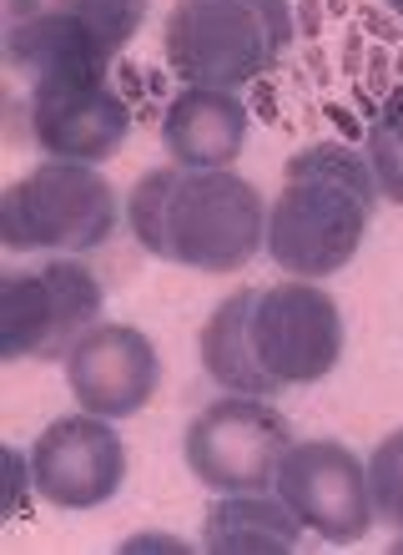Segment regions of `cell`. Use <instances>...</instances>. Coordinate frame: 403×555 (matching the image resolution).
Returning a JSON list of instances; mask_svg holds the SVG:
<instances>
[{
    "instance_id": "1",
    "label": "cell",
    "mask_w": 403,
    "mask_h": 555,
    "mask_svg": "<svg viewBox=\"0 0 403 555\" xmlns=\"http://www.w3.org/2000/svg\"><path fill=\"white\" fill-rule=\"evenodd\" d=\"M127 228L152 258L237 273L268 248L262 192L232 167H152L127 192Z\"/></svg>"
},
{
    "instance_id": "2",
    "label": "cell",
    "mask_w": 403,
    "mask_h": 555,
    "mask_svg": "<svg viewBox=\"0 0 403 555\" xmlns=\"http://www.w3.org/2000/svg\"><path fill=\"white\" fill-rule=\"evenodd\" d=\"M378 182L368 152L348 142H313L292 152L283 192L268 207V258L288 278L343 273L359 258L363 237L374 228Z\"/></svg>"
},
{
    "instance_id": "3",
    "label": "cell",
    "mask_w": 403,
    "mask_h": 555,
    "mask_svg": "<svg viewBox=\"0 0 403 555\" xmlns=\"http://www.w3.org/2000/svg\"><path fill=\"white\" fill-rule=\"evenodd\" d=\"M288 46V0H177L161 21V56L187 87L243 91L273 72Z\"/></svg>"
},
{
    "instance_id": "4",
    "label": "cell",
    "mask_w": 403,
    "mask_h": 555,
    "mask_svg": "<svg viewBox=\"0 0 403 555\" xmlns=\"http://www.w3.org/2000/svg\"><path fill=\"white\" fill-rule=\"evenodd\" d=\"M146 5L127 0H15L5 36L11 66L36 81H106L121 46L142 30Z\"/></svg>"
},
{
    "instance_id": "5",
    "label": "cell",
    "mask_w": 403,
    "mask_h": 555,
    "mask_svg": "<svg viewBox=\"0 0 403 555\" xmlns=\"http://www.w3.org/2000/svg\"><path fill=\"white\" fill-rule=\"evenodd\" d=\"M121 203L91 162H41L0 197V243L11 253H91L116 233Z\"/></svg>"
},
{
    "instance_id": "6",
    "label": "cell",
    "mask_w": 403,
    "mask_h": 555,
    "mask_svg": "<svg viewBox=\"0 0 403 555\" xmlns=\"http://www.w3.org/2000/svg\"><path fill=\"white\" fill-rule=\"evenodd\" d=\"M252 353L258 369L273 379V389H302L328 379L343 359V313L323 283L288 278L273 288H252Z\"/></svg>"
},
{
    "instance_id": "7",
    "label": "cell",
    "mask_w": 403,
    "mask_h": 555,
    "mask_svg": "<svg viewBox=\"0 0 403 555\" xmlns=\"http://www.w3.org/2000/svg\"><path fill=\"white\" fill-rule=\"evenodd\" d=\"M101 319V278L76 258H51L41 268L0 283V359H66L72 344Z\"/></svg>"
},
{
    "instance_id": "8",
    "label": "cell",
    "mask_w": 403,
    "mask_h": 555,
    "mask_svg": "<svg viewBox=\"0 0 403 555\" xmlns=\"http://www.w3.org/2000/svg\"><path fill=\"white\" fill-rule=\"evenodd\" d=\"M292 444L288 420L258 395H222L192 414L182 454L212 495L237 490H273L277 460Z\"/></svg>"
},
{
    "instance_id": "9",
    "label": "cell",
    "mask_w": 403,
    "mask_h": 555,
    "mask_svg": "<svg viewBox=\"0 0 403 555\" xmlns=\"http://www.w3.org/2000/svg\"><path fill=\"white\" fill-rule=\"evenodd\" d=\"M273 495L298 515L302 530L333 545L363 541L378 520L368 495V465L338 439H292L277 460Z\"/></svg>"
},
{
    "instance_id": "10",
    "label": "cell",
    "mask_w": 403,
    "mask_h": 555,
    "mask_svg": "<svg viewBox=\"0 0 403 555\" xmlns=\"http://www.w3.org/2000/svg\"><path fill=\"white\" fill-rule=\"evenodd\" d=\"M127 480V444L106 414H61L30 444V490L61 511H96Z\"/></svg>"
},
{
    "instance_id": "11",
    "label": "cell",
    "mask_w": 403,
    "mask_h": 555,
    "mask_svg": "<svg viewBox=\"0 0 403 555\" xmlns=\"http://www.w3.org/2000/svg\"><path fill=\"white\" fill-rule=\"evenodd\" d=\"M61 364H66V384H72L76 404L91 414H106V420L142 414L161 379L152 338L142 328H131V323H96V328H87Z\"/></svg>"
},
{
    "instance_id": "12",
    "label": "cell",
    "mask_w": 403,
    "mask_h": 555,
    "mask_svg": "<svg viewBox=\"0 0 403 555\" xmlns=\"http://www.w3.org/2000/svg\"><path fill=\"white\" fill-rule=\"evenodd\" d=\"M26 121L30 142L56 162H106L131 137V106L106 81H36Z\"/></svg>"
},
{
    "instance_id": "13",
    "label": "cell",
    "mask_w": 403,
    "mask_h": 555,
    "mask_svg": "<svg viewBox=\"0 0 403 555\" xmlns=\"http://www.w3.org/2000/svg\"><path fill=\"white\" fill-rule=\"evenodd\" d=\"M247 102L227 87H182L167 102L161 142L177 167H232L247 146Z\"/></svg>"
},
{
    "instance_id": "14",
    "label": "cell",
    "mask_w": 403,
    "mask_h": 555,
    "mask_svg": "<svg viewBox=\"0 0 403 555\" xmlns=\"http://www.w3.org/2000/svg\"><path fill=\"white\" fill-rule=\"evenodd\" d=\"M298 515L273 490H237L217 495L202 520V545L212 555H288L298 551Z\"/></svg>"
},
{
    "instance_id": "15",
    "label": "cell",
    "mask_w": 403,
    "mask_h": 555,
    "mask_svg": "<svg viewBox=\"0 0 403 555\" xmlns=\"http://www.w3.org/2000/svg\"><path fill=\"white\" fill-rule=\"evenodd\" d=\"M247 313H252V288L227 293L222 304L212 308V319L202 323L197 334V359L207 369V379L222 389V395H258L273 399V379L258 369V353H252V328H247Z\"/></svg>"
},
{
    "instance_id": "16",
    "label": "cell",
    "mask_w": 403,
    "mask_h": 555,
    "mask_svg": "<svg viewBox=\"0 0 403 555\" xmlns=\"http://www.w3.org/2000/svg\"><path fill=\"white\" fill-rule=\"evenodd\" d=\"M368 167H374V182L389 203L403 207V87L389 91V102L378 106L374 127H368Z\"/></svg>"
},
{
    "instance_id": "17",
    "label": "cell",
    "mask_w": 403,
    "mask_h": 555,
    "mask_svg": "<svg viewBox=\"0 0 403 555\" xmlns=\"http://www.w3.org/2000/svg\"><path fill=\"white\" fill-rule=\"evenodd\" d=\"M368 495L374 515L403 535V429H393L374 454H368Z\"/></svg>"
},
{
    "instance_id": "18",
    "label": "cell",
    "mask_w": 403,
    "mask_h": 555,
    "mask_svg": "<svg viewBox=\"0 0 403 555\" xmlns=\"http://www.w3.org/2000/svg\"><path fill=\"white\" fill-rule=\"evenodd\" d=\"M187 551L182 541H172V535H136V541H127V551Z\"/></svg>"
},
{
    "instance_id": "19",
    "label": "cell",
    "mask_w": 403,
    "mask_h": 555,
    "mask_svg": "<svg viewBox=\"0 0 403 555\" xmlns=\"http://www.w3.org/2000/svg\"><path fill=\"white\" fill-rule=\"evenodd\" d=\"M389 5H393V11H399V15H403V0H389Z\"/></svg>"
},
{
    "instance_id": "20",
    "label": "cell",
    "mask_w": 403,
    "mask_h": 555,
    "mask_svg": "<svg viewBox=\"0 0 403 555\" xmlns=\"http://www.w3.org/2000/svg\"><path fill=\"white\" fill-rule=\"evenodd\" d=\"M127 5H146V0H127Z\"/></svg>"
}]
</instances>
